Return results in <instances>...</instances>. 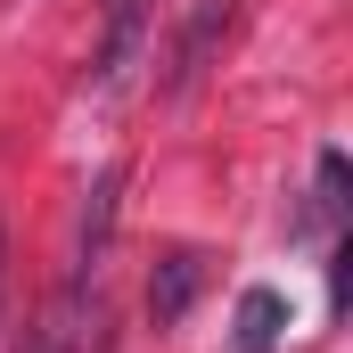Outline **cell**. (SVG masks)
I'll use <instances>...</instances> for the list:
<instances>
[{
    "label": "cell",
    "mask_w": 353,
    "mask_h": 353,
    "mask_svg": "<svg viewBox=\"0 0 353 353\" xmlns=\"http://www.w3.org/2000/svg\"><path fill=\"white\" fill-rule=\"evenodd\" d=\"M337 222H345V157H337V148H321V189H312V230H321V239H337Z\"/></svg>",
    "instance_id": "8992f818"
},
{
    "label": "cell",
    "mask_w": 353,
    "mask_h": 353,
    "mask_svg": "<svg viewBox=\"0 0 353 353\" xmlns=\"http://www.w3.org/2000/svg\"><path fill=\"white\" fill-rule=\"evenodd\" d=\"M0 271H8V230H0Z\"/></svg>",
    "instance_id": "52a82bcc"
},
{
    "label": "cell",
    "mask_w": 353,
    "mask_h": 353,
    "mask_svg": "<svg viewBox=\"0 0 353 353\" xmlns=\"http://www.w3.org/2000/svg\"><path fill=\"white\" fill-rule=\"evenodd\" d=\"M230 8H239V0H197V8H189V25H181V41H173V74H165V90H189L197 74H205L214 41L230 33Z\"/></svg>",
    "instance_id": "3957f363"
},
{
    "label": "cell",
    "mask_w": 353,
    "mask_h": 353,
    "mask_svg": "<svg viewBox=\"0 0 353 353\" xmlns=\"http://www.w3.org/2000/svg\"><path fill=\"white\" fill-rule=\"evenodd\" d=\"M288 337V304H279V288H247L239 296V345L230 353H271Z\"/></svg>",
    "instance_id": "5b68a950"
},
{
    "label": "cell",
    "mask_w": 353,
    "mask_h": 353,
    "mask_svg": "<svg viewBox=\"0 0 353 353\" xmlns=\"http://www.w3.org/2000/svg\"><path fill=\"white\" fill-rule=\"evenodd\" d=\"M148 41H157V0H99V58H90V90L115 99L148 66Z\"/></svg>",
    "instance_id": "6da1fadb"
},
{
    "label": "cell",
    "mask_w": 353,
    "mask_h": 353,
    "mask_svg": "<svg viewBox=\"0 0 353 353\" xmlns=\"http://www.w3.org/2000/svg\"><path fill=\"white\" fill-rule=\"evenodd\" d=\"M197 288H205V255H197V247H165V255H157V271H148V321H157V329L189 321Z\"/></svg>",
    "instance_id": "7a4b0ae2"
},
{
    "label": "cell",
    "mask_w": 353,
    "mask_h": 353,
    "mask_svg": "<svg viewBox=\"0 0 353 353\" xmlns=\"http://www.w3.org/2000/svg\"><path fill=\"white\" fill-rule=\"evenodd\" d=\"M83 304H90V279L74 271V288L50 296V312L25 329V345H17V353H74V345H83Z\"/></svg>",
    "instance_id": "277c9868"
}]
</instances>
